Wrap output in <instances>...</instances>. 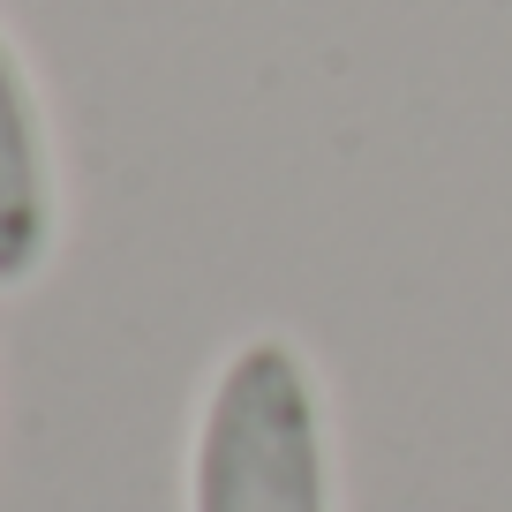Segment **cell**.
I'll return each instance as SVG.
<instances>
[{
	"instance_id": "2",
	"label": "cell",
	"mask_w": 512,
	"mask_h": 512,
	"mask_svg": "<svg viewBox=\"0 0 512 512\" xmlns=\"http://www.w3.org/2000/svg\"><path fill=\"white\" fill-rule=\"evenodd\" d=\"M53 226H61V196H53L46 113L16 46L0 38V287H31L46 272Z\"/></svg>"
},
{
	"instance_id": "1",
	"label": "cell",
	"mask_w": 512,
	"mask_h": 512,
	"mask_svg": "<svg viewBox=\"0 0 512 512\" xmlns=\"http://www.w3.org/2000/svg\"><path fill=\"white\" fill-rule=\"evenodd\" d=\"M189 512H332L324 415L302 347L249 339L219 362L196 415Z\"/></svg>"
}]
</instances>
